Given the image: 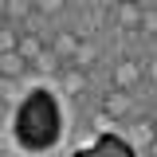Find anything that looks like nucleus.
Masks as SVG:
<instances>
[{
	"label": "nucleus",
	"mask_w": 157,
	"mask_h": 157,
	"mask_svg": "<svg viewBox=\"0 0 157 157\" xmlns=\"http://www.w3.org/2000/svg\"><path fill=\"white\" fill-rule=\"evenodd\" d=\"M8 114V94H4V86H0V118Z\"/></svg>",
	"instance_id": "nucleus-12"
},
{
	"label": "nucleus",
	"mask_w": 157,
	"mask_h": 157,
	"mask_svg": "<svg viewBox=\"0 0 157 157\" xmlns=\"http://www.w3.org/2000/svg\"><path fill=\"white\" fill-rule=\"evenodd\" d=\"M24 71H28V59L20 55V51H4L0 55V78L16 82V78H24Z\"/></svg>",
	"instance_id": "nucleus-4"
},
{
	"label": "nucleus",
	"mask_w": 157,
	"mask_h": 157,
	"mask_svg": "<svg viewBox=\"0 0 157 157\" xmlns=\"http://www.w3.org/2000/svg\"><path fill=\"white\" fill-rule=\"evenodd\" d=\"M71 157H137V149L126 141L122 134H114V130H106V134H98L90 145H82V149H75Z\"/></svg>",
	"instance_id": "nucleus-2"
},
{
	"label": "nucleus",
	"mask_w": 157,
	"mask_h": 157,
	"mask_svg": "<svg viewBox=\"0 0 157 157\" xmlns=\"http://www.w3.org/2000/svg\"><path fill=\"white\" fill-rule=\"evenodd\" d=\"M122 4H141V0H122Z\"/></svg>",
	"instance_id": "nucleus-13"
},
{
	"label": "nucleus",
	"mask_w": 157,
	"mask_h": 157,
	"mask_svg": "<svg viewBox=\"0 0 157 157\" xmlns=\"http://www.w3.org/2000/svg\"><path fill=\"white\" fill-rule=\"evenodd\" d=\"M78 43H82V39H78L75 32H63V36H55V47H51V51H55V55H63V63H67V59L75 55Z\"/></svg>",
	"instance_id": "nucleus-5"
},
{
	"label": "nucleus",
	"mask_w": 157,
	"mask_h": 157,
	"mask_svg": "<svg viewBox=\"0 0 157 157\" xmlns=\"http://www.w3.org/2000/svg\"><path fill=\"white\" fill-rule=\"evenodd\" d=\"M32 12V0H4V20H20Z\"/></svg>",
	"instance_id": "nucleus-10"
},
{
	"label": "nucleus",
	"mask_w": 157,
	"mask_h": 157,
	"mask_svg": "<svg viewBox=\"0 0 157 157\" xmlns=\"http://www.w3.org/2000/svg\"><path fill=\"white\" fill-rule=\"evenodd\" d=\"M102 110H106V114H126V110H130V98L122 94V90H114V94L102 98Z\"/></svg>",
	"instance_id": "nucleus-8"
},
{
	"label": "nucleus",
	"mask_w": 157,
	"mask_h": 157,
	"mask_svg": "<svg viewBox=\"0 0 157 157\" xmlns=\"http://www.w3.org/2000/svg\"><path fill=\"white\" fill-rule=\"evenodd\" d=\"M63 86H67L71 94H78V90L86 86V75H82L78 67H67V71H63Z\"/></svg>",
	"instance_id": "nucleus-9"
},
{
	"label": "nucleus",
	"mask_w": 157,
	"mask_h": 157,
	"mask_svg": "<svg viewBox=\"0 0 157 157\" xmlns=\"http://www.w3.org/2000/svg\"><path fill=\"white\" fill-rule=\"evenodd\" d=\"M137 78H141V67H137L134 59H122L114 67V90H122V94H130L137 86Z\"/></svg>",
	"instance_id": "nucleus-3"
},
{
	"label": "nucleus",
	"mask_w": 157,
	"mask_h": 157,
	"mask_svg": "<svg viewBox=\"0 0 157 157\" xmlns=\"http://www.w3.org/2000/svg\"><path fill=\"white\" fill-rule=\"evenodd\" d=\"M32 8H36L39 16H59L63 12V0H32Z\"/></svg>",
	"instance_id": "nucleus-11"
},
{
	"label": "nucleus",
	"mask_w": 157,
	"mask_h": 157,
	"mask_svg": "<svg viewBox=\"0 0 157 157\" xmlns=\"http://www.w3.org/2000/svg\"><path fill=\"white\" fill-rule=\"evenodd\" d=\"M16 43H20V32L8 20H0V55H4V51H16Z\"/></svg>",
	"instance_id": "nucleus-7"
},
{
	"label": "nucleus",
	"mask_w": 157,
	"mask_h": 157,
	"mask_svg": "<svg viewBox=\"0 0 157 157\" xmlns=\"http://www.w3.org/2000/svg\"><path fill=\"white\" fill-rule=\"evenodd\" d=\"M118 20H122V28H141V4H122L118 8Z\"/></svg>",
	"instance_id": "nucleus-6"
},
{
	"label": "nucleus",
	"mask_w": 157,
	"mask_h": 157,
	"mask_svg": "<svg viewBox=\"0 0 157 157\" xmlns=\"http://www.w3.org/2000/svg\"><path fill=\"white\" fill-rule=\"evenodd\" d=\"M12 137L24 153H47L63 137V110L47 86H32L12 114Z\"/></svg>",
	"instance_id": "nucleus-1"
}]
</instances>
